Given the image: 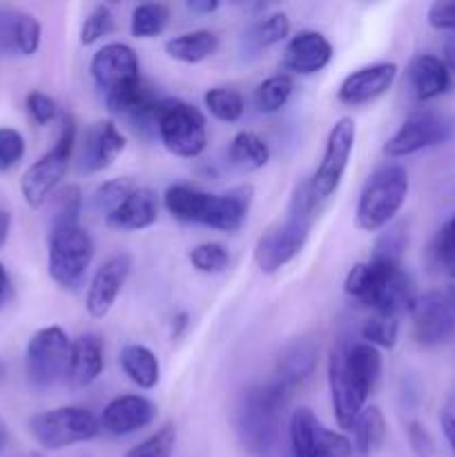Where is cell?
Returning a JSON list of instances; mask_svg holds the SVG:
<instances>
[{
  "mask_svg": "<svg viewBox=\"0 0 455 457\" xmlns=\"http://www.w3.org/2000/svg\"><path fill=\"white\" fill-rule=\"evenodd\" d=\"M94 87L105 107L116 116H128L134 128L154 129V105L159 98L143 85L138 54L125 43H107L89 61Z\"/></svg>",
  "mask_w": 455,
  "mask_h": 457,
  "instance_id": "1",
  "label": "cell"
},
{
  "mask_svg": "<svg viewBox=\"0 0 455 457\" xmlns=\"http://www.w3.org/2000/svg\"><path fill=\"white\" fill-rule=\"evenodd\" d=\"M321 201L312 195L308 179L294 186L284 219L272 223L254 244V263L263 275H277L303 250L312 226L319 219Z\"/></svg>",
  "mask_w": 455,
  "mask_h": 457,
  "instance_id": "2",
  "label": "cell"
},
{
  "mask_svg": "<svg viewBox=\"0 0 455 457\" xmlns=\"http://www.w3.org/2000/svg\"><path fill=\"white\" fill-rule=\"evenodd\" d=\"M252 186H239L223 195H212L190 183H174L165 190L163 205L177 221L196 223L221 232H236L245 223L252 205Z\"/></svg>",
  "mask_w": 455,
  "mask_h": 457,
  "instance_id": "3",
  "label": "cell"
},
{
  "mask_svg": "<svg viewBox=\"0 0 455 457\" xmlns=\"http://www.w3.org/2000/svg\"><path fill=\"white\" fill-rule=\"evenodd\" d=\"M343 290L351 299L373 308V312L391 315L400 320L404 312L413 311L418 299L413 279L401 263L361 262L348 270Z\"/></svg>",
  "mask_w": 455,
  "mask_h": 457,
  "instance_id": "4",
  "label": "cell"
},
{
  "mask_svg": "<svg viewBox=\"0 0 455 457\" xmlns=\"http://www.w3.org/2000/svg\"><path fill=\"white\" fill-rule=\"evenodd\" d=\"M290 393L277 382L250 386L241 395L235 413V428L241 446L254 457H266L281 436L284 411Z\"/></svg>",
  "mask_w": 455,
  "mask_h": 457,
  "instance_id": "5",
  "label": "cell"
},
{
  "mask_svg": "<svg viewBox=\"0 0 455 457\" xmlns=\"http://www.w3.org/2000/svg\"><path fill=\"white\" fill-rule=\"evenodd\" d=\"M409 172L400 163H384L368 174L357 199L355 221L364 232H379L393 223L409 199Z\"/></svg>",
  "mask_w": 455,
  "mask_h": 457,
  "instance_id": "6",
  "label": "cell"
},
{
  "mask_svg": "<svg viewBox=\"0 0 455 457\" xmlns=\"http://www.w3.org/2000/svg\"><path fill=\"white\" fill-rule=\"evenodd\" d=\"M152 120L165 150L178 159H199L208 147L205 116L181 98H159Z\"/></svg>",
  "mask_w": 455,
  "mask_h": 457,
  "instance_id": "7",
  "label": "cell"
},
{
  "mask_svg": "<svg viewBox=\"0 0 455 457\" xmlns=\"http://www.w3.org/2000/svg\"><path fill=\"white\" fill-rule=\"evenodd\" d=\"M76 150V120L71 114H61L56 143L40 156L38 161L25 170L21 179V195L29 208L38 210L52 199L54 192L61 187L71 156Z\"/></svg>",
  "mask_w": 455,
  "mask_h": 457,
  "instance_id": "8",
  "label": "cell"
},
{
  "mask_svg": "<svg viewBox=\"0 0 455 457\" xmlns=\"http://www.w3.org/2000/svg\"><path fill=\"white\" fill-rule=\"evenodd\" d=\"M94 262V239L80 223L49 228L47 272L62 290H76L85 284Z\"/></svg>",
  "mask_w": 455,
  "mask_h": 457,
  "instance_id": "9",
  "label": "cell"
},
{
  "mask_svg": "<svg viewBox=\"0 0 455 457\" xmlns=\"http://www.w3.org/2000/svg\"><path fill=\"white\" fill-rule=\"evenodd\" d=\"M29 433L45 451H62L101 436V420L83 406H58L31 415Z\"/></svg>",
  "mask_w": 455,
  "mask_h": 457,
  "instance_id": "10",
  "label": "cell"
},
{
  "mask_svg": "<svg viewBox=\"0 0 455 457\" xmlns=\"http://www.w3.org/2000/svg\"><path fill=\"white\" fill-rule=\"evenodd\" d=\"M71 339L61 326H45L36 330L25 348L27 382L38 391L67 382Z\"/></svg>",
  "mask_w": 455,
  "mask_h": 457,
  "instance_id": "11",
  "label": "cell"
},
{
  "mask_svg": "<svg viewBox=\"0 0 455 457\" xmlns=\"http://www.w3.org/2000/svg\"><path fill=\"white\" fill-rule=\"evenodd\" d=\"M451 138H455L453 116L431 110V107H419L410 112L400 129L384 143V154L388 159H404L428 147L442 145Z\"/></svg>",
  "mask_w": 455,
  "mask_h": 457,
  "instance_id": "12",
  "label": "cell"
},
{
  "mask_svg": "<svg viewBox=\"0 0 455 457\" xmlns=\"http://www.w3.org/2000/svg\"><path fill=\"white\" fill-rule=\"evenodd\" d=\"M355 138H357V125L351 116H342L335 120L330 128L328 137H326L324 154H321L319 165H317L315 174L310 181L312 195L326 204L335 192L342 186V179L346 174L348 163H351L352 150H355Z\"/></svg>",
  "mask_w": 455,
  "mask_h": 457,
  "instance_id": "13",
  "label": "cell"
},
{
  "mask_svg": "<svg viewBox=\"0 0 455 457\" xmlns=\"http://www.w3.org/2000/svg\"><path fill=\"white\" fill-rule=\"evenodd\" d=\"M413 337L419 346H440L455 333V281L444 290H431L415 299Z\"/></svg>",
  "mask_w": 455,
  "mask_h": 457,
  "instance_id": "14",
  "label": "cell"
},
{
  "mask_svg": "<svg viewBox=\"0 0 455 457\" xmlns=\"http://www.w3.org/2000/svg\"><path fill=\"white\" fill-rule=\"evenodd\" d=\"M288 433L294 457H352L351 437L326 428L306 406L290 415Z\"/></svg>",
  "mask_w": 455,
  "mask_h": 457,
  "instance_id": "15",
  "label": "cell"
},
{
  "mask_svg": "<svg viewBox=\"0 0 455 457\" xmlns=\"http://www.w3.org/2000/svg\"><path fill=\"white\" fill-rule=\"evenodd\" d=\"M129 272H132V257L128 253L112 254L96 268L94 277L89 279L87 295H85V308H87L89 317L103 320L110 315Z\"/></svg>",
  "mask_w": 455,
  "mask_h": 457,
  "instance_id": "16",
  "label": "cell"
},
{
  "mask_svg": "<svg viewBox=\"0 0 455 457\" xmlns=\"http://www.w3.org/2000/svg\"><path fill=\"white\" fill-rule=\"evenodd\" d=\"M125 134L120 132L114 120H96L83 134L79 150V172L96 174L110 168L123 154Z\"/></svg>",
  "mask_w": 455,
  "mask_h": 457,
  "instance_id": "17",
  "label": "cell"
},
{
  "mask_svg": "<svg viewBox=\"0 0 455 457\" xmlns=\"http://www.w3.org/2000/svg\"><path fill=\"white\" fill-rule=\"evenodd\" d=\"M328 388L330 400H333V413L337 420V427L342 431L351 433L352 424L360 418L361 411L366 409V400L352 384L351 375L346 373L342 357V342H337L330 351L328 357Z\"/></svg>",
  "mask_w": 455,
  "mask_h": 457,
  "instance_id": "18",
  "label": "cell"
},
{
  "mask_svg": "<svg viewBox=\"0 0 455 457\" xmlns=\"http://www.w3.org/2000/svg\"><path fill=\"white\" fill-rule=\"evenodd\" d=\"M335 56L333 43L317 29H302L288 40L284 49V70L297 76L324 71Z\"/></svg>",
  "mask_w": 455,
  "mask_h": 457,
  "instance_id": "19",
  "label": "cell"
},
{
  "mask_svg": "<svg viewBox=\"0 0 455 457\" xmlns=\"http://www.w3.org/2000/svg\"><path fill=\"white\" fill-rule=\"evenodd\" d=\"M397 71L400 70H397L395 62H373V65H364L360 70L351 71L339 83V103L357 107L377 101L379 96H384L393 87Z\"/></svg>",
  "mask_w": 455,
  "mask_h": 457,
  "instance_id": "20",
  "label": "cell"
},
{
  "mask_svg": "<svg viewBox=\"0 0 455 457\" xmlns=\"http://www.w3.org/2000/svg\"><path fill=\"white\" fill-rule=\"evenodd\" d=\"M159 415V409L145 395H119L107 402V406L101 413V428L110 436L123 437L132 433L143 431L150 427Z\"/></svg>",
  "mask_w": 455,
  "mask_h": 457,
  "instance_id": "21",
  "label": "cell"
},
{
  "mask_svg": "<svg viewBox=\"0 0 455 457\" xmlns=\"http://www.w3.org/2000/svg\"><path fill=\"white\" fill-rule=\"evenodd\" d=\"M451 76L453 74L444 65V61L440 56H433V54H418V56L410 58L409 67H406L409 87L415 101L419 103L435 101L437 96L449 92Z\"/></svg>",
  "mask_w": 455,
  "mask_h": 457,
  "instance_id": "22",
  "label": "cell"
},
{
  "mask_svg": "<svg viewBox=\"0 0 455 457\" xmlns=\"http://www.w3.org/2000/svg\"><path fill=\"white\" fill-rule=\"evenodd\" d=\"M105 369V348L96 333H83L71 339L67 384L71 388H87L96 382Z\"/></svg>",
  "mask_w": 455,
  "mask_h": 457,
  "instance_id": "23",
  "label": "cell"
},
{
  "mask_svg": "<svg viewBox=\"0 0 455 457\" xmlns=\"http://www.w3.org/2000/svg\"><path fill=\"white\" fill-rule=\"evenodd\" d=\"M339 342H342V357L346 373L351 375L352 384L361 393V397L368 402V397L377 388L379 378H382V353L366 342L351 344L343 337Z\"/></svg>",
  "mask_w": 455,
  "mask_h": 457,
  "instance_id": "24",
  "label": "cell"
},
{
  "mask_svg": "<svg viewBox=\"0 0 455 457\" xmlns=\"http://www.w3.org/2000/svg\"><path fill=\"white\" fill-rule=\"evenodd\" d=\"M159 219V196L150 187H136L119 208L107 214L105 223L119 232H141Z\"/></svg>",
  "mask_w": 455,
  "mask_h": 457,
  "instance_id": "25",
  "label": "cell"
},
{
  "mask_svg": "<svg viewBox=\"0 0 455 457\" xmlns=\"http://www.w3.org/2000/svg\"><path fill=\"white\" fill-rule=\"evenodd\" d=\"M317 353H319V348L310 339H299L293 346L285 348V353L277 361L275 382L288 393L306 382L317 369Z\"/></svg>",
  "mask_w": 455,
  "mask_h": 457,
  "instance_id": "26",
  "label": "cell"
},
{
  "mask_svg": "<svg viewBox=\"0 0 455 457\" xmlns=\"http://www.w3.org/2000/svg\"><path fill=\"white\" fill-rule=\"evenodd\" d=\"M290 36V18L288 13L275 12L268 16L259 18L257 22L248 27L241 36V56L254 58L266 49L275 47V45L284 43Z\"/></svg>",
  "mask_w": 455,
  "mask_h": 457,
  "instance_id": "27",
  "label": "cell"
},
{
  "mask_svg": "<svg viewBox=\"0 0 455 457\" xmlns=\"http://www.w3.org/2000/svg\"><path fill=\"white\" fill-rule=\"evenodd\" d=\"M120 370L125 373V378L138 386L141 391H152V388L159 384L161 379V364L159 357L154 355V351H150L143 344H128L123 346L119 355Z\"/></svg>",
  "mask_w": 455,
  "mask_h": 457,
  "instance_id": "28",
  "label": "cell"
},
{
  "mask_svg": "<svg viewBox=\"0 0 455 457\" xmlns=\"http://www.w3.org/2000/svg\"><path fill=\"white\" fill-rule=\"evenodd\" d=\"M219 49V36L210 29H196L178 34L165 43V54L172 61L186 62V65H196L208 58H212Z\"/></svg>",
  "mask_w": 455,
  "mask_h": 457,
  "instance_id": "29",
  "label": "cell"
},
{
  "mask_svg": "<svg viewBox=\"0 0 455 457\" xmlns=\"http://www.w3.org/2000/svg\"><path fill=\"white\" fill-rule=\"evenodd\" d=\"M352 455L370 457L386 437V418L377 406H366L351 428Z\"/></svg>",
  "mask_w": 455,
  "mask_h": 457,
  "instance_id": "30",
  "label": "cell"
},
{
  "mask_svg": "<svg viewBox=\"0 0 455 457\" xmlns=\"http://www.w3.org/2000/svg\"><path fill=\"white\" fill-rule=\"evenodd\" d=\"M228 161L239 172H257L270 161V147L259 134L239 132L228 147Z\"/></svg>",
  "mask_w": 455,
  "mask_h": 457,
  "instance_id": "31",
  "label": "cell"
},
{
  "mask_svg": "<svg viewBox=\"0 0 455 457\" xmlns=\"http://www.w3.org/2000/svg\"><path fill=\"white\" fill-rule=\"evenodd\" d=\"M294 92L293 76L290 74H275L268 76L263 83L254 89V105L261 114H277L288 105L290 96Z\"/></svg>",
  "mask_w": 455,
  "mask_h": 457,
  "instance_id": "32",
  "label": "cell"
},
{
  "mask_svg": "<svg viewBox=\"0 0 455 457\" xmlns=\"http://www.w3.org/2000/svg\"><path fill=\"white\" fill-rule=\"evenodd\" d=\"M170 22V9L161 3H143L136 4L129 18V31L134 38L150 40L165 31Z\"/></svg>",
  "mask_w": 455,
  "mask_h": 457,
  "instance_id": "33",
  "label": "cell"
},
{
  "mask_svg": "<svg viewBox=\"0 0 455 457\" xmlns=\"http://www.w3.org/2000/svg\"><path fill=\"white\" fill-rule=\"evenodd\" d=\"M205 110L221 123H236L245 112V101L232 87H210L203 94Z\"/></svg>",
  "mask_w": 455,
  "mask_h": 457,
  "instance_id": "34",
  "label": "cell"
},
{
  "mask_svg": "<svg viewBox=\"0 0 455 457\" xmlns=\"http://www.w3.org/2000/svg\"><path fill=\"white\" fill-rule=\"evenodd\" d=\"M361 342L370 344L377 351H391L397 346V337H400V320L391 315H382V312H373L366 317L364 324L360 328Z\"/></svg>",
  "mask_w": 455,
  "mask_h": 457,
  "instance_id": "35",
  "label": "cell"
},
{
  "mask_svg": "<svg viewBox=\"0 0 455 457\" xmlns=\"http://www.w3.org/2000/svg\"><path fill=\"white\" fill-rule=\"evenodd\" d=\"M136 181L132 177H116L110 181L101 183L92 195V205L96 212L112 214L134 190H136Z\"/></svg>",
  "mask_w": 455,
  "mask_h": 457,
  "instance_id": "36",
  "label": "cell"
},
{
  "mask_svg": "<svg viewBox=\"0 0 455 457\" xmlns=\"http://www.w3.org/2000/svg\"><path fill=\"white\" fill-rule=\"evenodd\" d=\"M49 201H52V226L80 223V212H83V192H80L79 186L58 187Z\"/></svg>",
  "mask_w": 455,
  "mask_h": 457,
  "instance_id": "37",
  "label": "cell"
},
{
  "mask_svg": "<svg viewBox=\"0 0 455 457\" xmlns=\"http://www.w3.org/2000/svg\"><path fill=\"white\" fill-rule=\"evenodd\" d=\"M431 263L455 281V214L437 230L435 239L431 244Z\"/></svg>",
  "mask_w": 455,
  "mask_h": 457,
  "instance_id": "38",
  "label": "cell"
},
{
  "mask_svg": "<svg viewBox=\"0 0 455 457\" xmlns=\"http://www.w3.org/2000/svg\"><path fill=\"white\" fill-rule=\"evenodd\" d=\"M192 268L196 272H203V275H221L230 266V253L223 244L217 241H205V244L194 245L187 254Z\"/></svg>",
  "mask_w": 455,
  "mask_h": 457,
  "instance_id": "39",
  "label": "cell"
},
{
  "mask_svg": "<svg viewBox=\"0 0 455 457\" xmlns=\"http://www.w3.org/2000/svg\"><path fill=\"white\" fill-rule=\"evenodd\" d=\"M409 245V232H406L404 223H391L384 228L382 235L377 237L373 248V262H386V263H401V257Z\"/></svg>",
  "mask_w": 455,
  "mask_h": 457,
  "instance_id": "40",
  "label": "cell"
},
{
  "mask_svg": "<svg viewBox=\"0 0 455 457\" xmlns=\"http://www.w3.org/2000/svg\"><path fill=\"white\" fill-rule=\"evenodd\" d=\"M177 446V428L174 424H163L156 433L128 451L125 457H172Z\"/></svg>",
  "mask_w": 455,
  "mask_h": 457,
  "instance_id": "41",
  "label": "cell"
},
{
  "mask_svg": "<svg viewBox=\"0 0 455 457\" xmlns=\"http://www.w3.org/2000/svg\"><path fill=\"white\" fill-rule=\"evenodd\" d=\"M114 31V13L107 4H96L80 25V43L94 45Z\"/></svg>",
  "mask_w": 455,
  "mask_h": 457,
  "instance_id": "42",
  "label": "cell"
},
{
  "mask_svg": "<svg viewBox=\"0 0 455 457\" xmlns=\"http://www.w3.org/2000/svg\"><path fill=\"white\" fill-rule=\"evenodd\" d=\"M40 40H43V27H40L38 18L34 13L21 12L16 29V49L18 56H34L40 49Z\"/></svg>",
  "mask_w": 455,
  "mask_h": 457,
  "instance_id": "43",
  "label": "cell"
},
{
  "mask_svg": "<svg viewBox=\"0 0 455 457\" xmlns=\"http://www.w3.org/2000/svg\"><path fill=\"white\" fill-rule=\"evenodd\" d=\"M25 137L16 128H0V172H12L25 156Z\"/></svg>",
  "mask_w": 455,
  "mask_h": 457,
  "instance_id": "44",
  "label": "cell"
},
{
  "mask_svg": "<svg viewBox=\"0 0 455 457\" xmlns=\"http://www.w3.org/2000/svg\"><path fill=\"white\" fill-rule=\"evenodd\" d=\"M25 110L36 125H47L58 119V103L49 94L34 89L25 96Z\"/></svg>",
  "mask_w": 455,
  "mask_h": 457,
  "instance_id": "45",
  "label": "cell"
},
{
  "mask_svg": "<svg viewBox=\"0 0 455 457\" xmlns=\"http://www.w3.org/2000/svg\"><path fill=\"white\" fill-rule=\"evenodd\" d=\"M21 9L0 7V58L18 56L16 49V29Z\"/></svg>",
  "mask_w": 455,
  "mask_h": 457,
  "instance_id": "46",
  "label": "cell"
},
{
  "mask_svg": "<svg viewBox=\"0 0 455 457\" xmlns=\"http://www.w3.org/2000/svg\"><path fill=\"white\" fill-rule=\"evenodd\" d=\"M428 25L437 31L455 34V0H437L428 7Z\"/></svg>",
  "mask_w": 455,
  "mask_h": 457,
  "instance_id": "47",
  "label": "cell"
},
{
  "mask_svg": "<svg viewBox=\"0 0 455 457\" xmlns=\"http://www.w3.org/2000/svg\"><path fill=\"white\" fill-rule=\"evenodd\" d=\"M406 433H409V442H410V446H413L415 455L418 457H431L433 455V440L422 424L410 422L409 431Z\"/></svg>",
  "mask_w": 455,
  "mask_h": 457,
  "instance_id": "48",
  "label": "cell"
},
{
  "mask_svg": "<svg viewBox=\"0 0 455 457\" xmlns=\"http://www.w3.org/2000/svg\"><path fill=\"white\" fill-rule=\"evenodd\" d=\"M440 428H442V436H444L446 445H449L451 453H453V457H455V397H451V400L442 406Z\"/></svg>",
  "mask_w": 455,
  "mask_h": 457,
  "instance_id": "49",
  "label": "cell"
},
{
  "mask_svg": "<svg viewBox=\"0 0 455 457\" xmlns=\"http://www.w3.org/2000/svg\"><path fill=\"white\" fill-rule=\"evenodd\" d=\"M187 9L192 13H199V16H205V13H214L219 9V0H187Z\"/></svg>",
  "mask_w": 455,
  "mask_h": 457,
  "instance_id": "50",
  "label": "cell"
},
{
  "mask_svg": "<svg viewBox=\"0 0 455 457\" xmlns=\"http://www.w3.org/2000/svg\"><path fill=\"white\" fill-rule=\"evenodd\" d=\"M9 297H12V279H9V272L4 268V263L0 262V308L7 303Z\"/></svg>",
  "mask_w": 455,
  "mask_h": 457,
  "instance_id": "51",
  "label": "cell"
},
{
  "mask_svg": "<svg viewBox=\"0 0 455 457\" xmlns=\"http://www.w3.org/2000/svg\"><path fill=\"white\" fill-rule=\"evenodd\" d=\"M444 65L449 67L451 74H455V34H451L444 43V56H442Z\"/></svg>",
  "mask_w": 455,
  "mask_h": 457,
  "instance_id": "52",
  "label": "cell"
},
{
  "mask_svg": "<svg viewBox=\"0 0 455 457\" xmlns=\"http://www.w3.org/2000/svg\"><path fill=\"white\" fill-rule=\"evenodd\" d=\"M187 324H190V315H187V312H178V315H174L172 337H181V333L187 328Z\"/></svg>",
  "mask_w": 455,
  "mask_h": 457,
  "instance_id": "53",
  "label": "cell"
},
{
  "mask_svg": "<svg viewBox=\"0 0 455 457\" xmlns=\"http://www.w3.org/2000/svg\"><path fill=\"white\" fill-rule=\"evenodd\" d=\"M9 230H12V217H9V212L0 210V248L7 244Z\"/></svg>",
  "mask_w": 455,
  "mask_h": 457,
  "instance_id": "54",
  "label": "cell"
},
{
  "mask_svg": "<svg viewBox=\"0 0 455 457\" xmlns=\"http://www.w3.org/2000/svg\"><path fill=\"white\" fill-rule=\"evenodd\" d=\"M3 442H4V433H3V428H0V449H3Z\"/></svg>",
  "mask_w": 455,
  "mask_h": 457,
  "instance_id": "55",
  "label": "cell"
}]
</instances>
